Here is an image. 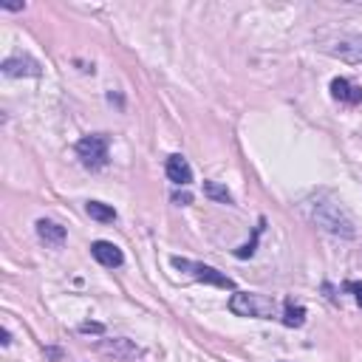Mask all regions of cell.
<instances>
[{"label": "cell", "mask_w": 362, "mask_h": 362, "mask_svg": "<svg viewBox=\"0 0 362 362\" xmlns=\"http://www.w3.org/2000/svg\"><path fill=\"white\" fill-rule=\"evenodd\" d=\"M309 215L317 226H323L325 232L337 235V238H356V226L354 218L345 212V207L331 195V193H317L309 201Z\"/></svg>", "instance_id": "1"}, {"label": "cell", "mask_w": 362, "mask_h": 362, "mask_svg": "<svg viewBox=\"0 0 362 362\" xmlns=\"http://www.w3.org/2000/svg\"><path fill=\"white\" fill-rule=\"evenodd\" d=\"M0 71H4L6 77H40L43 74V65L34 57H29V54H18V57L4 60Z\"/></svg>", "instance_id": "6"}, {"label": "cell", "mask_w": 362, "mask_h": 362, "mask_svg": "<svg viewBox=\"0 0 362 362\" xmlns=\"http://www.w3.org/2000/svg\"><path fill=\"white\" fill-rule=\"evenodd\" d=\"M325 51H328L331 57H340L342 63L359 65V63H362V34H342V37L334 40Z\"/></svg>", "instance_id": "5"}, {"label": "cell", "mask_w": 362, "mask_h": 362, "mask_svg": "<svg viewBox=\"0 0 362 362\" xmlns=\"http://www.w3.org/2000/svg\"><path fill=\"white\" fill-rule=\"evenodd\" d=\"M204 193L212 198V201H221V204H232V193L224 187V184H218V181H207L204 184Z\"/></svg>", "instance_id": "13"}, {"label": "cell", "mask_w": 362, "mask_h": 362, "mask_svg": "<svg viewBox=\"0 0 362 362\" xmlns=\"http://www.w3.org/2000/svg\"><path fill=\"white\" fill-rule=\"evenodd\" d=\"M173 266H176V269H181V272H190V275H193L195 280H201V283H212V286H221V289H235L232 278L221 275V272H218V269H212V266L193 264V261H184V258H173Z\"/></svg>", "instance_id": "4"}, {"label": "cell", "mask_w": 362, "mask_h": 362, "mask_svg": "<svg viewBox=\"0 0 362 362\" xmlns=\"http://www.w3.org/2000/svg\"><path fill=\"white\" fill-rule=\"evenodd\" d=\"M0 9H4V12H23L26 4H0Z\"/></svg>", "instance_id": "18"}, {"label": "cell", "mask_w": 362, "mask_h": 362, "mask_svg": "<svg viewBox=\"0 0 362 362\" xmlns=\"http://www.w3.org/2000/svg\"><path fill=\"white\" fill-rule=\"evenodd\" d=\"M0 342H4V345H9V342H12V337H9V331H6V328L0 331Z\"/></svg>", "instance_id": "20"}, {"label": "cell", "mask_w": 362, "mask_h": 362, "mask_svg": "<svg viewBox=\"0 0 362 362\" xmlns=\"http://www.w3.org/2000/svg\"><path fill=\"white\" fill-rule=\"evenodd\" d=\"M173 201H176V204H181V207H184V204H190V201H193V198H190V195H187V193H184V195H173Z\"/></svg>", "instance_id": "19"}, {"label": "cell", "mask_w": 362, "mask_h": 362, "mask_svg": "<svg viewBox=\"0 0 362 362\" xmlns=\"http://www.w3.org/2000/svg\"><path fill=\"white\" fill-rule=\"evenodd\" d=\"M229 311L238 314V317H258V320L283 317L278 311V303L266 295H258V292H235L229 297Z\"/></svg>", "instance_id": "2"}, {"label": "cell", "mask_w": 362, "mask_h": 362, "mask_svg": "<svg viewBox=\"0 0 362 362\" xmlns=\"http://www.w3.org/2000/svg\"><path fill=\"white\" fill-rule=\"evenodd\" d=\"M345 292H351L356 306H362V283L359 280H345Z\"/></svg>", "instance_id": "16"}, {"label": "cell", "mask_w": 362, "mask_h": 362, "mask_svg": "<svg viewBox=\"0 0 362 362\" xmlns=\"http://www.w3.org/2000/svg\"><path fill=\"white\" fill-rule=\"evenodd\" d=\"M167 179H170L173 184H179V187H187V184L193 181V167L187 164V159H184L181 153L167 156Z\"/></svg>", "instance_id": "8"}, {"label": "cell", "mask_w": 362, "mask_h": 362, "mask_svg": "<svg viewBox=\"0 0 362 362\" xmlns=\"http://www.w3.org/2000/svg\"><path fill=\"white\" fill-rule=\"evenodd\" d=\"M261 232H264V218H261V224H258V229H255V238L250 240L247 247H240L235 255H238V258H252V255H255V244H258V235H261Z\"/></svg>", "instance_id": "14"}, {"label": "cell", "mask_w": 362, "mask_h": 362, "mask_svg": "<svg viewBox=\"0 0 362 362\" xmlns=\"http://www.w3.org/2000/svg\"><path fill=\"white\" fill-rule=\"evenodd\" d=\"M102 348H105V351H113V354H131V356H136V354H139L128 340H116L113 345H102Z\"/></svg>", "instance_id": "15"}, {"label": "cell", "mask_w": 362, "mask_h": 362, "mask_svg": "<svg viewBox=\"0 0 362 362\" xmlns=\"http://www.w3.org/2000/svg\"><path fill=\"white\" fill-rule=\"evenodd\" d=\"M91 255H93L102 266H108V269H116V266L125 264L122 250H119L116 244H110V240H93V244H91Z\"/></svg>", "instance_id": "7"}, {"label": "cell", "mask_w": 362, "mask_h": 362, "mask_svg": "<svg viewBox=\"0 0 362 362\" xmlns=\"http://www.w3.org/2000/svg\"><path fill=\"white\" fill-rule=\"evenodd\" d=\"M280 320H283V325H289V328H300V325L306 323V309H303V306H295L292 300H286Z\"/></svg>", "instance_id": "12"}, {"label": "cell", "mask_w": 362, "mask_h": 362, "mask_svg": "<svg viewBox=\"0 0 362 362\" xmlns=\"http://www.w3.org/2000/svg\"><path fill=\"white\" fill-rule=\"evenodd\" d=\"M77 156H79V162H82L88 170L105 167V162H108V136L93 134V136L79 139V142H77Z\"/></svg>", "instance_id": "3"}, {"label": "cell", "mask_w": 362, "mask_h": 362, "mask_svg": "<svg viewBox=\"0 0 362 362\" xmlns=\"http://www.w3.org/2000/svg\"><path fill=\"white\" fill-rule=\"evenodd\" d=\"M34 226H37L40 240H46L49 247H63L65 244V226H60L54 221H46V218H40Z\"/></svg>", "instance_id": "10"}, {"label": "cell", "mask_w": 362, "mask_h": 362, "mask_svg": "<svg viewBox=\"0 0 362 362\" xmlns=\"http://www.w3.org/2000/svg\"><path fill=\"white\" fill-rule=\"evenodd\" d=\"M85 212H88L93 221H99V224H113V221H116V209L108 207V204H102V201H88V204H85Z\"/></svg>", "instance_id": "11"}, {"label": "cell", "mask_w": 362, "mask_h": 362, "mask_svg": "<svg viewBox=\"0 0 362 362\" xmlns=\"http://www.w3.org/2000/svg\"><path fill=\"white\" fill-rule=\"evenodd\" d=\"M331 96L340 99V102H348V105H359L362 102V88L348 82V79H342V77H337L331 82Z\"/></svg>", "instance_id": "9"}, {"label": "cell", "mask_w": 362, "mask_h": 362, "mask_svg": "<svg viewBox=\"0 0 362 362\" xmlns=\"http://www.w3.org/2000/svg\"><path fill=\"white\" fill-rule=\"evenodd\" d=\"M79 331H82V334H102L105 328H102L99 323H82V325H79Z\"/></svg>", "instance_id": "17"}]
</instances>
